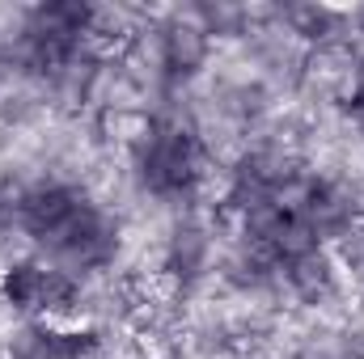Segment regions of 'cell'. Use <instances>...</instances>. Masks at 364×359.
<instances>
[{
	"instance_id": "7a4b0ae2",
	"label": "cell",
	"mask_w": 364,
	"mask_h": 359,
	"mask_svg": "<svg viewBox=\"0 0 364 359\" xmlns=\"http://www.w3.org/2000/svg\"><path fill=\"white\" fill-rule=\"evenodd\" d=\"M132 170L140 190H149L153 199L182 203L203 182V144L174 118H153L132 144Z\"/></svg>"
},
{
	"instance_id": "52a82bcc",
	"label": "cell",
	"mask_w": 364,
	"mask_h": 359,
	"mask_svg": "<svg viewBox=\"0 0 364 359\" xmlns=\"http://www.w3.org/2000/svg\"><path fill=\"white\" fill-rule=\"evenodd\" d=\"M208 254H212L208 233H203L199 224H182L178 233L170 237V250H166V270H170V275H178L182 283H191V279H199V275H203V267H208Z\"/></svg>"
},
{
	"instance_id": "9c48e42d",
	"label": "cell",
	"mask_w": 364,
	"mask_h": 359,
	"mask_svg": "<svg viewBox=\"0 0 364 359\" xmlns=\"http://www.w3.org/2000/svg\"><path fill=\"white\" fill-rule=\"evenodd\" d=\"M9 228H17V194L13 199H0V237Z\"/></svg>"
},
{
	"instance_id": "6da1fadb",
	"label": "cell",
	"mask_w": 364,
	"mask_h": 359,
	"mask_svg": "<svg viewBox=\"0 0 364 359\" xmlns=\"http://www.w3.org/2000/svg\"><path fill=\"white\" fill-rule=\"evenodd\" d=\"M17 228L60 270H102L119 254V220L73 182H38L17 194Z\"/></svg>"
},
{
	"instance_id": "ba28073f",
	"label": "cell",
	"mask_w": 364,
	"mask_h": 359,
	"mask_svg": "<svg viewBox=\"0 0 364 359\" xmlns=\"http://www.w3.org/2000/svg\"><path fill=\"white\" fill-rule=\"evenodd\" d=\"M348 114H356L364 123V55L352 68V85H348Z\"/></svg>"
},
{
	"instance_id": "8992f818",
	"label": "cell",
	"mask_w": 364,
	"mask_h": 359,
	"mask_svg": "<svg viewBox=\"0 0 364 359\" xmlns=\"http://www.w3.org/2000/svg\"><path fill=\"white\" fill-rule=\"evenodd\" d=\"M208 55V30L203 26H170L161 34V72L170 81H186Z\"/></svg>"
},
{
	"instance_id": "5b68a950",
	"label": "cell",
	"mask_w": 364,
	"mask_h": 359,
	"mask_svg": "<svg viewBox=\"0 0 364 359\" xmlns=\"http://www.w3.org/2000/svg\"><path fill=\"white\" fill-rule=\"evenodd\" d=\"M26 343H30V355L34 359H90L102 347V334L93 326H85V330H60L51 321H34Z\"/></svg>"
},
{
	"instance_id": "3957f363",
	"label": "cell",
	"mask_w": 364,
	"mask_h": 359,
	"mask_svg": "<svg viewBox=\"0 0 364 359\" xmlns=\"http://www.w3.org/2000/svg\"><path fill=\"white\" fill-rule=\"evenodd\" d=\"M97 17L102 13L90 4H64V0L30 9L26 30H21L26 64L47 77H73L85 60L90 34H97Z\"/></svg>"
},
{
	"instance_id": "277c9868",
	"label": "cell",
	"mask_w": 364,
	"mask_h": 359,
	"mask_svg": "<svg viewBox=\"0 0 364 359\" xmlns=\"http://www.w3.org/2000/svg\"><path fill=\"white\" fill-rule=\"evenodd\" d=\"M0 300L34 321L68 317L81 304V279L51 263H13L0 275Z\"/></svg>"
}]
</instances>
